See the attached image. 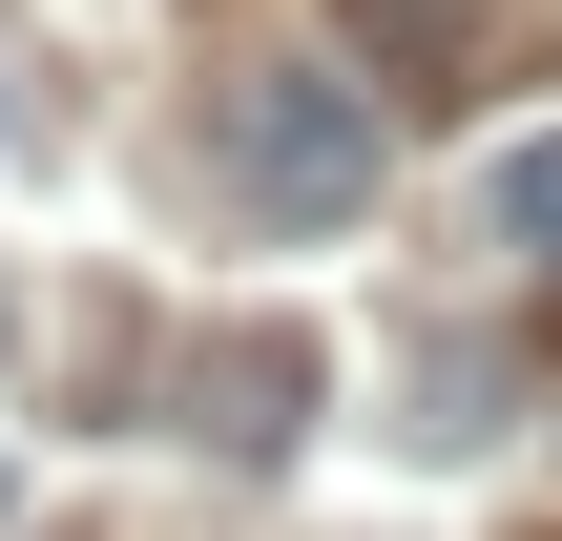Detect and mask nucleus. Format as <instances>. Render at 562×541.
Returning <instances> with one entry per match:
<instances>
[{
	"mask_svg": "<svg viewBox=\"0 0 562 541\" xmlns=\"http://www.w3.org/2000/svg\"><path fill=\"white\" fill-rule=\"evenodd\" d=\"M229 167H250V208L355 229L396 146H375V83H355V63H250V83H229Z\"/></svg>",
	"mask_w": 562,
	"mask_h": 541,
	"instance_id": "obj_1",
	"label": "nucleus"
},
{
	"mask_svg": "<svg viewBox=\"0 0 562 541\" xmlns=\"http://www.w3.org/2000/svg\"><path fill=\"white\" fill-rule=\"evenodd\" d=\"M167 396H188V438H209V459H292L334 375H313V334H292V313H229V334H188V375H167Z\"/></svg>",
	"mask_w": 562,
	"mask_h": 541,
	"instance_id": "obj_2",
	"label": "nucleus"
},
{
	"mask_svg": "<svg viewBox=\"0 0 562 541\" xmlns=\"http://www.w3.org/2000/svg\"><path fill=\"white\" fill-rule=\"evenodd\" d=\"M480 208H501V250H542V271H562V125H521V146L480 167Z\"/></svg>",
	"mask_w": 562,
	"mask_h": 541,
	"instance_id": "obj_3",
	"label": "nucleus"
},
{
	"mask_svg": "<svg viewBox=\"0 0 562 541\" xmlns=\"http://www.w3.org/2000/svg\"><path fill=\"white\" fill-rule=\"evenodd\" d=\"M417 438H438V459L501 438V354H438V375H417Z\"/></svg>",
	"mask_w": 562,
	"mask_h": 541,
	"instance_id": "obj_4",
	"label": "nucleus"
},
{
	"mask_svg": "<svg viewBox=\"0 0 562 541\" xmlns=\"http://www.w3.org/2000/svg\"><path fill=\"white\" fill-rule=\"evenodd\" d=\"M0 521H21V480H0Z\"/></svg>",
	"mask_w": 562,
	"mask_h": 541,
	"instance_id": "obj_5",
	"label": "nucleus"
},
{
	"mask_svg": "<svg viewBox=\"0 0 562 541\" xmlns=\"http://www.w3.org/2000/svg\"><path fill=\"white\" fill-rule=\"evenodd\" d=\"M0 125H21V83H0Z\"/></svg>",
	"mask_w": 562,
	"mask_h": 541,
	"instance_id": "obj_6",
	"label": "nucleus"
}]
</instances>
